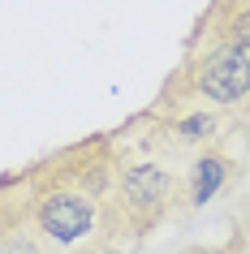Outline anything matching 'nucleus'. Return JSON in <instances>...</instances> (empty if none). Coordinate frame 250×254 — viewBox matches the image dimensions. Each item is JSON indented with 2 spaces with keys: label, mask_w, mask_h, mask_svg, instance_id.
I'll use <instances>...</instances> for the list:
<instances>
[{
  "label": "nucleus",
  "mask_w": 250,
  "mask_h": 254,
  "mask_svg": "<svg viewBox=\"0 0 250 254\" xmlns=\"http://www.w3.org/2000/svg\"><path fill=\"white\" fill-rule=\"evenodd\" d=\"M198 91L216 104H233L250 91V52L242 48H220L198 69Z\"/></svg>",
  "instance_id": "1"
},
{
  "label": "nucleus",
  "mask_w": 250,
  "mask_h": 254,
  "mask_svg": "<svg viewBox=\"0 0 250 254\" xmlns=\"http://www.w3.org/2000/svg\"><path fill=\"white\" fill-rule=\"evenodd\" d=\"M95 211H91V198L82 194H52V198L39 207V224L43 233H52L56 241H78L86 228H91Z\"/></svg>",
  "instance_id": "2"
},
{
  "label": "nucleus",
  "mask_w": 250,
  "mask_h": 254,
  "mask_svg": "<svg viewBox=\"0 0 250 254\" xmlns=\"http://www.w3.org/2000/svg\"><path fill=\"white\" fill-rule=\"evenodd\" d=\"M164 190H168V177L160 173L156 164H138L125 173V198L134 207H147V202H160L164 198Z\"/></svg>",
  "instance_id": "3"
},
{
  "label": "nucleus",
  "mask_w": 250,
  "mask_h": 254,
  "mask_svg": "<svg viewBox=\"0 0 250 254\" xmlns=\"http://www.w3.org/2000/svg\"><path fill=\"white\" fill-rule=\"evenodd\" d=\"M224 181V160H198V181H194V202H207Z\"/></svg>",
  "instance_id": "4"
},
{
  "label": "nucleus",
  "mask_w": 250,
  "mask_h": 254,
  "mask_svg": "<svg viewBox=\"0 0 250 254\" xmlns=\"http://www.w3.org/2000/svg\"><path fill=\"white\" fill-rule=\"evenodd\" d=\"M229 39H233V48L250 52V4H242V9L233 13V22H229Z\"/></svg>",
  "instance_id": "5"
},
{
  "label": "nucleus",
  "mask_w": 250,
  "mask_h": 254,
  "mask_svg": "<svg viewBox=\"0 0 250 254\" xmlns=\"http://www.w3.org/2000/svg\"><path fill=\"white\" fill-rule=\"evenodd\" d=\"M211 129H216L211 117H185L181 121V138H203V134H211Z\"/></svg>",
  "instance_id": "6"
}]
</instances>
